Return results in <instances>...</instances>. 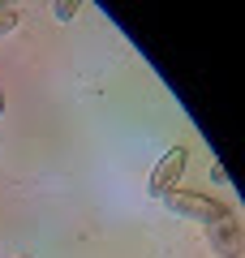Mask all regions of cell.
<instances>
[{"label": "cell", "instance_id": "obj_1", "mask_svg": "<svg viewBox=\"0 0 245 258\" xmlns=\"http://www.w3.org/2000/svg\"><path fill=\"white\" fill-rule=\"evenodd\" d=\"M163 207H168L172 215H181V220H198L202 228L219 224L228 211H232L224 198H211V194H202V189H172L168 198H163Z\"/></svg>", "mask_w": 245, "mask_h": 258}, {"label": "cell", "instance_id": "obj_2", "mask_svg": "<svg viewBox=\"0 0 245 258\" xmlns=\"http://www.w3.org/2000/svg\"><path fill=\"white\" fill-rule=\"evenodd\" d=\"M185 164H190V147H168L159 155V164L151 168V194L155 198H168L172 189H181Z\"/></svg>", "mask_w": 245, "mask_h": 258}, {"label": "cell", "instance_id": "obj_3", "mask_svg": "<svg viewBox=\"0 0 245 258\" xmlns=\"http://www.w3.org/2000/svg\"><path fill=\"white\" fill-rule=\"evenodd\" d=\"M207 241H211V249H215L219 258H241V254H245V232H241L236 211H228L219 224H211V228H207Z\"/></svg>", "mask_w": 245, "mask_h": 258}, {"label": "cell", "instance_id": "obj_4", "mask_svg": "<svg viewBox=\"0 0 245 258\" xmlns=\"http://www.w3.org/2000/svg\"><path fill=\"white\" fill-rule=\"evenodd\" d=\"M78 9H82L78 0H56V5H52V13H56V22H73V18H78Z\"/></svg>", "mask_w": 245, "mask_h": 258}, {"label": "cell", "instance_id": "obj_5", "mask_svg": "<svg viewBox=\"0 0 245 258\" xmlns=\"http://www.w3.org/2000/svg\"><path fill=\"white\" fill-rule=\"evenodd\" d=\"M13 26H18V9H5V5H0V39L9 35Z\"/></svg>", "mask_w": 245, "mask_h": 258}, {"label": "cell", "instance_id": "obj_6", "mask_svg": "<svg viewBox=\"0 0 245 258\" xmlns=\"http://www.w3.org/2000/svg\"><path fill=\"white\" fill-rule=\"evenodd\" d=\"M0 116H5V91H0Z\"/></svg>", "mask_w": 245, "mask_h": 258}, {"label": "cell", "instance_id": "obj_7", "mask_svg": "<svg viewBox=\"0 0 245 258\" xmlns=\"http://www.w3.org/2000/svg\"><path fill=\"white\" fill-rule=\"evenodd\" d=\"M18 258H30V254H18Z\"/></svg>", "mask_w": 245, "mask_h": 258}]
</instances>
